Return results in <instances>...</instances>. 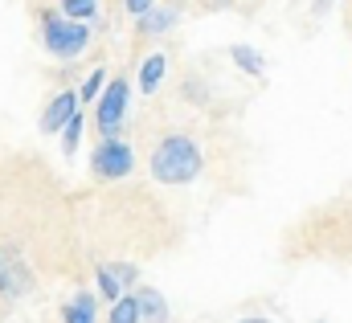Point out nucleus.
I'll list each match as a JSON object with an SVG mask.
<instances>
[{
    "label": "nucleus",
    "mask_w": 352,
    "mask_h": 323,
    "mask_svg": "<svg viewBox=\"0 0 352 323\" xmlns=\"http://www.w3.org/2000/svg\"><path fill=\"white\" fill-rule=\"evenodd\" d=\"M205 168V156L197 148V140L188 135H164L152 152V176L160 184H192Z\"/></svg>",
    "instance_id": "obj_1"
},
{
    "label": "nucleus",
    "mask_w": 352,
    "mask_h": 323,
    "mask_svg": "<svg viewBox=\"0 0 352 323\" xmlns=\"http://www.w3.org/2000/svg\"><path fill=\"white\" fill-rule=\"evenodd\" d=\"M41 41L54 58L70 62L78 58L90 45V25H78V21H66L62 12H41Z\"/></svg>",
    "instance_id": "obj_2"
},
{
    "label": "nucleus",
    "mask_w": 352,
    "mask_h": 323,
    "mask_svg": "<svg viewBox=\"0 0 352 323\" xmlns=\"http://www.w3.org/2000/svg\"><path fill=\"white\" fill-rule=\"evenodd\" d=\"M127 102H131V86L127 78H111L102 90V98L94 102V127L102 140H119V131L127 127Z\"/></svg>",
    "instance_id": "obj_3"
},
{
    "label": "nucleus",
    "mask_w": 352,
    "mask_h": 323,
    "mask_svg": "<svg viewBox=\"0 0 352 323\" xmlns=\"http://www.w3.org/2000/svg\"><path fill=\"white\" fill-rule=\"evenodd\" d=\"M131 168H135V152L127 140H102L90 156V172L98 180H123V176H131Z\"/></svg>",
    "instance_id": "obj_4"
},
{
    "label": "nucleus",
    "mask_w": 352,
    "mask_h": 323,
    "mask_svg": "<svg viewBox=\"0 0 352 323\" xmlns=\"http://www.w3.org/2000/svg\"><path fill=\"white\" fill-rule=\"evenodd\" d=\"M29 291H33V270H29V262L21 258L16 245H0V295H4L8 303H16V299H25Z\"/></svg>",
    "instance_id": "obj_5"
},
{
    "label": "nucleus",
    "mask_w": 352,
    "mask_h": 323,
    "mask_svg": "<svg viewBox=\"0 0 352 323\" xmlns=\"http://www.w3.org/2000/svg\"><path fill=\"white\" fill-rule=\"evenodd\" d=\"M78 111H82L78 90H62V94H54V98H50V107L41 111V131H45V135H62V131H66V123H70Z\"/></svg>",
    "instance_id": "obj_6"
},
{
    "label": "nucleus",
    "mask_w": 352,
    "mask_h": 323,
    "mask_svg": "<svg viewBox=\"0 0 352 323\" xmlns=\"http://www.w3.org/2000/svg\"><path fill=\"white\" fill-rule=\"evenodd\" d=\"M131 295H135V303H140V323H168V303H164L160 291H152V287H135Z\"/></svg>",
    "instance_id": "obj_7"
},
{
    "label": "nucleus",
    "mask_w": 352,
    "mask_h": 323,
    "mask_svg": "<svg viewBox=\"0 0 352 323\" xmlns=\"http://www.w3.org/2000/svg\"><path fill=\"white\" fill-rule=\"evenodd\" d=\"M98 315V295L90 291H78L70 303H62V323H94Z\"/></svg>",
    "instance_id": "obj_8"
},
{
    "label": "nucleus",
    "mask_w": 352,
    "mask_h": 323,
    "mask_svg": "<svg viewBox=\"0 0 352 323\" xmlns=\"http://www.w3.org/2000/svg\"><path fill=\"white\" fill-rule=\"evenodd\" d=\"M164 78H168V58H164V54H148V58L140 62V90H144V94H156Z\"/></svg>",
    "instance_id": "obj_9"
},
{
    "label": "nucleus",
    "mask_w": 352,
    "mask_h": 323,
    "mask_svg": "<svg viewBox=\"0 0 352 323\" xmlns=\"http://www.w3.org/2000/svg\"><path fill=\"white\" fill-rule=\"evenodd\" d=\"M176 16H180V8L176 4H156L148 16H140L135 25H140V33H148V37H156V33H168L176 25Z\"/></svg>",
    "instance_id": "obj_10"
},
{
    "label": "nucleus",
    "mask_w": 352,
    "mask_h": 323,
    "mask_svg": "<svg viewBox=\"0 0 352 323\" xmlns=\"http://www.w3.org/2000/svg\"><path fill=\"white\" fill-rule=\"evenodd\" d=\"M230 62H234L242 74H250V78H263V74H266V58L254 49V45H242V41H238V45H230Z\"/></svg>",
    "instance_id": "obj_11"
},
{
    "label": "nucleus",
    "mask_w": 352,
    "mask_h": 323,
    "mask_svg": "<svg viewBox=\"0 0 352 323\" xmlns=\"http://www.w3.org/2000/svg\"><path fill=\"white\" fill-rule=\"evenodd\" d=\"M94 282H98V299H102V303H111V307L127 295V291L119 287V278L111 274V266H107V262H102V266H94Z\"/></svg>",
    "instance_id": "obj_12"
},
{
    "label": "nucleus",
    "mask_w": 352,
    "mask_h": 323,
    "mask_svg": "<svg viewBox=\"0 0 352 323\" xmlns=\"http://www.w3.org/2000/svg\"><path fill=\"white\" fill-rule=\"evenodd\" d=\"M62 16L78 21V25H90L98 16V0H62Z\"/></svg>",
    "instance_id": "obj_13"
},
{
    "label": "nucleus",
    "mask_w": 352,
    "mask_h": 323,
    "mask_svg": "<svg viewBox=\"0 0 352 323\" xmlns=\"http://www.w3.org/2000/svg\"><path fill=\"white\" fill-rule=\"evenodd\" d=\"M111 86V74L107 70H94L87 82H82V90H78V102H87V107H94L98 98H102V90Z\"/></svg>",
    "instance_id": "obj_14"
},
{
    "label": "nucleus",
    "mask_w": 352,
    "mask_h": 323,
    "mask_svg": "<svg viewBox=\"0 0 352 323\" xmlns=\"http://www.w3.org/2000/svg\"><path fill=\"white\" fill-rule=\"evenodd\" d=\"M107 266H111V274L119 278V287H123L127 295L140 287V266H135V262H107Z\"/></svg>",
    "instance_id": "obj_15"
},
{
    "label": "nucleus",
    "mask_w": 352,
    "mask_h": 323,
    "mask_svg": "<svg viewBox=\"0 0 352 323\" xmlns=\"http://www.w3.org/2000/svg\"><path fill=\"white\" fill-rule=\"evenodd\" d=\"M111 323H140V303H135V295H123V299L111 307Z\"/></svg>",
    "instance_id": "obj_16"
},
{
    "label": "nucleus",
    "mask_w": 352,
    "mask_h": 323,
    "mask_svg": "<svg viewBox=\"0 0 352 323\" xmlns=\"http://www.w3.org/2000/svg\"><path fill=\"white\" fill-rule=\"evenodd\" d=\"M82 127H87V123H82V111H78V115H74V119L66 123V131H62V152H66V156H70V152H78V140H82Z\"/></svg>",
    "instance_id": "obj_17"
},
{
    "label": "nucleus",
    "mask_w": 352,
    "mask_h": 323,
    "mask_svg": "<svg viewBox=\"0 0 352 323\" xmlns=\"http://www.w3.org/2000/svg\"><path fill=\"white\" fill-rule=\"evenodd\" d=\"M156 4H160V0H123V8H127V12H131L135 21H140V16H148V12H152Z\"/></svg>",
    "instance_id": "obj_18"
},
{
    "label": "nucleus",
    "mask_w": 352,
    "mask_h": 323,
    "mask_svg": "<svg viewBox=\"0 0 352 323\" xmlns=\"http://www.w3.org/2000/svg\"><path fill=\"white\" fill-rule=\"evenodd\" d=\"M332 4H336V0H316V4H311V12H316V16H324V12H328Z\"/></svg>",
    "instance_id": "obj_19"
},
{
    "label": "nucleus",
    "mask_w": 352,
    "mask_h": 323,
    "mask_svg": "<svg viewBox=\"0 0 352 323\" xmlns=\"http://www.w3.org/2000/svg\"><path fill=\"white\" fill-rule=\"evenodd\" d=\"M238 323H270V320H238Z\"/></svg>",
    "instance_id": "obj_20"
},
{
    "label": "nucleus",
    "mask_w": 352,
    "mask_h": 323,
    "mask_svg": "<svg viewBox=\"0 0 352 323\" xmlns=\"http://www.w3.org/2000/svg\"><path fill=\"white\" fill-rule=\"evenodd\" d=\"M320 323H324V320H320Z\"/></svg>",
    "instance_id": "obj_21"
}]
</instances>
